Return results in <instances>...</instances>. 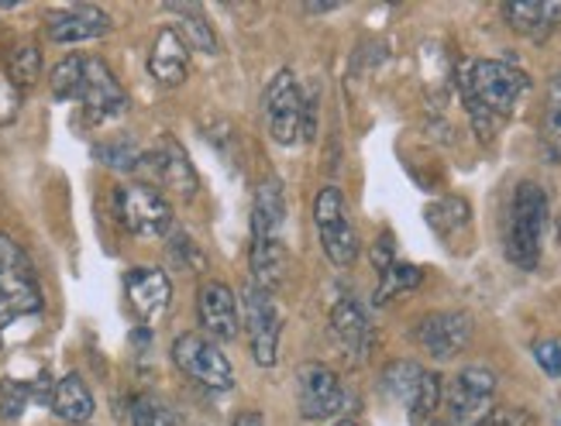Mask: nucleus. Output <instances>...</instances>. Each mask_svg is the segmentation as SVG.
<instances>
[{
    "label": "nucleus",
    "instance_id": "nucleus-1",
    "mask_svg": "<svg viewBox=\"0 0 561 426\" xmlns=\"http://www.w3.org/2000/svg\"><path fill=\"white\" fill-rule=\"evenodd\" d=\"M455 87L469 111L472 131L479 141H490L527 96L530 77L510 59H461L455 69Z\"/></svg>",
    "mask_w": 561,
    "mask_h": 426
},
{
    "label": "nucleus",
    "instance_id": "nucleus-2",
    "mask_svg": "<svg viewBox=\"0 0 561 426\" xmlns=\"http://www.w3.org/2000/svg\"><path fill=\"white\" fill-rule=\"evenodd\" d=\"M283 223H286V189L276 175L262 180L255 189V204H252V283L276 292L286 279V241H283Z\"/></svg>",
    "mask_w": 561,
    "mask_h": 426
},
{
    "label": "nucleus",
    "instance_id": "nucleus-3",
    "mask_svg": "<svg viewBox=\"0 0 561 426\" xmlns=\"http://www.w3.org/2000/svg\"><path fill=\"white\" fill-rule=\"evenodd\" d=\"M548 231V193L541 183L524 180L514 189L506 210V228H503V247L506 258L517 268H538L541 262V244Z\"/></svg>",
    "mask_w": 561,
    "mask_h": 426
},
{
    "label": "nucleus",
    "instance_id": "nucleus-4",
    "mask_svg": "<svg viewBox=\"0 0 561 426\" xmlns=\"http://www.w3.org/2000/svg\"><path fill=\"white\" fill-rule=\"evenodd\" d=\"M42 307H45V299H42V286L32 268V258L24 255V247L14 238L0 234V323L14 316L42 313Z\"/></svg>",
    "mask_w": 561,
    "mask_h": 426
},
{
    "label": "nucleus",
    "instance_id": "nucleus-5",
    "mask_svg": "<svg viewBox=\"0 0 561 426\" xmlns=\"http://www.w3.org/2000/svg\"><path fill=\"white\" fill-rule=\"evenodd\" d=\"M313 228L317 238H321V247L331 265L348 268L355 265L362 244H358V231L345 210V193L337 186H324L313 196Z\"/></svg>",
    "mask_w": 561,
    "mask_h": 426
},
{
    "label": "nucleus",
    "instance_id": "nucleus-6",
    "mask_svg": "<svg viewBox=\"0 0 561 426\" xmlns=\"http://www.w3.org/2000/svg\"><path fill=\"white\" fill-rule=\"evenodd\" d=\"M241 320L249 331V347L259 368H276L279 358V331L283 316L276 307V296L270 289H262L255 283H245L241 289Z\"/></svg>",
    "mask_w": 561,
    "mask_h": 426
},
{
    "label": "nucleus",
    "instance_id": "nucleus-7",
    "mask_svg": "<svg viewBox=\"0 0 561 426\" xmlns=\"http://www.w3.org/2000/svg\"><path fill=\"white\" fill-rule=\"evenodd\" d=\"M173 361L186 379L204 385L207 392H231L234 389V368H231L228 355L221 350V344H214L204 334L176 337L173 341Z\"/></svg>",
    "mask_w": 561,
    "mask_h": 426
},
{
    "label": "nucleus",
    "instance_id": "nucleus-8",
    "mask_svg": "<svg viewBox=\"0 0 561 426\" xmlns=\"http://www.w3.org/2000/svg\"><path fill=\"white\" fill-rule=\"evenodd\" d=\"M117 217L125 223V231L138 238H165L173 231V207L149 183H131L117 189Z\"/></svg>",
    "mask_w": 561,
    "mask_h": 426
},
{
    "label": "nucleus",
    "instance_id": "nucleus-9",
    "mask_svg": "<svg viewBox=\"0 0 561 426\" xmlns=\"http://www.w3.org/2000/svg\"><path fill=\"white\" fill-rule=\"evenodd\" d=\"M493 399H496V375L490 368L485 365L461 368L445 392L451 426H479L482 416L493 410Z\"/></svg>",
    "mask_w": 561,
    "mask_h": 426
},
{
    "label": "nucleus",
    "instance_id": "nucleus-10",
    "mask_svg": "<svg viewBox=\"0 0 561 426\" xmlns=\"http://www.w3.org/2000/svg\"><path fill=\"white\" fill-rule=\"evenodd\" d=\"M265 114H270V135L279 145L304 141V87L293 69H279L265 87Z\"/></svg>",
    "mask_w": 561,
    "mask_h": 426
},
{
    "label": "nucleus",
    "instance_id": "nucleus-11",
    "mask_svg": "<svg viewBox=\"0 0 561 426\" xmlns=\"http://www.w3.org/2000/svg\"><path fill=\"white\" fill-rule=\"evenodd\" d=\"M413 341H417L434 361H451L472 341V316L461 310H437L413 323Z\"/></svg>",
    "mask_w": 561,
    "mask_h": 426
},
{
    "label": "nucleus",
    "instance_id": "nucleus-12",
    "mask_svg": "<svg viewBox=\"0 0 561 426\" xmlns=\"http://www.w3.org/2000/svg\"><path fill=\"white\" fill-rule=\"evenodd\" d=\"M297 410L304 419H328L345 410V385L337 371L321 361H307L297 371Z\"/></svg>",
    "mask_w": 561,
    "mask_h": 426
},
{
    "label": "nucleus",
    "instance_id": "nucleus-13",
    "mask_svg": "<svg viewBox=\"0 0 561 426\" xmlns=\"http://www.w3.org/2000/svg\"><path fill=\"white\" fill-rule=\"evenodd\" d=\"M141 172H149L162 189H169L173 196H183V199L197 196V189H201L197 169H193L190 156L183 152V145L169 135H162L156 141L152 152H145Z\"/></svg>",
    "mask_w": 561,
    "mask_h": 426
},
{
    "label": "nucleus",
    "instance_id": "nucleus-14",
    "mask_svg": "<svg viewBox=\"0 0 561 426\" xmlns=\"http://www.w3.org/2000/svg\"><path fill=\"white\" fill-rule=\"evenodd\" d=\"M197 316H201V327L204 337H210L214 344L221 341H234L241 331V307H238V296L225 286V283H214L207 279L197 292Z\"/></svg>",
    "mask_w": 561,
    "mask_h": 426
},
{
    "label": "nucleus",
    "instance_id": "nucleus-15",
    "mask_svg": "<svg viewBox=\"0 0 561 426\" xmlns=\"http://www.w3.org/2000/svg\"><path fill=\"white\" fill-rule=\"evenodd\" d=\"M80 104L93 120H104V117H117L121 111L128 107V96L121 90L117 77L107 69V62L87 56L83 66V87H80Z\"/></svg>",
    "mask_w": 561,
    "mask_h": 426
},
{
    "label": "nucleus",
    "instance_id": "nucleus-16",
    "mask_svg": "<svg viewBox=\"0 0 561 426\" xmlns=\"http://www.w3.org/2000/svg\"><path fill=\"white\" fill-rule=\"evenodd\" d=\"M331 331H334L341 350H345L348 358H355V361L369 358L376 331H373V320H369V313H365V307L358 303V299H352V296L337 299L334 310H331Z\"/></svg>",
    "mask_w": 561,
    "mask_h": 426
},
{
    "label": "nucleus",
    "instance_id": "nucleus-17",
    "mask_svg": "<svg viewBox=\"0 0 561 426\" xmlns=\"http://www.w3.org/2000/svg\"><path fill=\"white\" fill-rule=\"evenodd\" d=\"M125 296L135 316L149 323L165 313L169 299H173V283L162 268H131L125 275Z\"/></svg>",
    "mask_w": 561,
    "mask_h": 426
},
{
    "label": "nucleus",
    "instance_id": "nucleus-18",
    "mask_svg": "<svg viewBox=\"0 0 561 426\" xmlns=\"http://www.w3.org/2000/svg\"><path fill=\"white\" fill-rule=\"evenodd\" d=\"M45 32L53 42H87V38H104L111 32V14L93 8V4H77L66 11H53L45 18Z\"/></svg>",
    "mask_w": 561,
    "mask_h": 426
},
{
    "label": "nucleus",
    "instance_id": "nucleus-19",
    "mask_svg": "<svg viewBox=\"0 0 561 426\" xmlns=\"http://www.w3.org/2000/svg\"><path fill=\"white\" fill-rule=\"evenodd\" d=\"M503 18L517 35L548 42L561 24V0H506Z\"/></svg>",
    "mask_w": 561,
    "mask_h": 426
},
{
    "label": "nucleus",
    "instance_id": "nucleus-20",
    "mask_svg": "<svg viewBox=\"0 0 561 426\" xmlns=\"http://www.w3.org/2000/svg\"><path fill=\"white\" fill-rule=\"evenodd\" d=\"M149 72L162 87H180L190 72V45L180 28H159L149 48Z\"/></svg>",
    "mask_w": 561,
    "mask_h": 426
},
{
    "label": "nucleus",
    "instance_id": "nucleus-21",
    "mask_svg": "<svg viewBox=\"0 0 561 426\" xmlns=\"http://www.w3.org/2000/svg\"><path fill=\"white\" fill-rule=\"evenodd\" d=\"M48 403H53V413L69 426H87L93 410H96L93 392L87 389V382L77 371L62 375V379L53 385V399H48Z\"/></svg>",
    "mask_w": 561,
    "mask_h": 426
},
{
    "label": "nucleus",
    "instance_id": "nucleus-22",
    "mask_svg": "<svg viewBox=\"0 0 561 426\" xmlns=\"http://www.w3.org/2000/svg\"><path fill=\"white\" fill-rule=\"evenodd\" d=\"M541 156L551 165H561V72H554L545 96L541 117Z\"/></svg>",
    "mask_w": 561,
    "mask_h": 426
},
{
    "label": "nucleus",
    "instance_id": "nucleus-23",
    "mask_svg": "<svg viewBox=\"0 0 561 426\" xmlns=\"http://www.w3.org/2000/svg\"><path fill=\"white\" fill-rule=\"evenodd\" d=\"M424 375H427V368L417 365V361H393L382 371V392L410 410L413 399H417V392H421Z\"/></svg>",
    "mask_w": 561,
    "mask_h": 426
},
{
    "label": "nucleus",
    "instance_id": "nucleus-24",
    "mask_svg": "<svg viewBox=\"0 0 561 426\" xmlns=\"http://www.w3.org/2000/svg\"><path fill=\"white\" fill-rule=\"evenodd\" d=\"M424 283V268L410 262H393L386 272H379V286L373 292V307H386L389 299H397L403 292H413Z\"/></svg>",
    "mask_w": 561,
    "mask_h": 426
},
{
    "label": "nucleus",
    "instance_id": "nucleus-25",
    "mask_svg": "<svg viewBox=\"0 0 561 426\" xmlns=\"http://www.w3.org/2000/svg\"><path fill=\"white\" fill-rule=\"evenodd\" d=\"M469 220H472V207L466 204L461 196H445V199H437V204L427 207V223H431V231L437 238H451L458 231H466L469 228Z\"/></svg>",
    "mask_w": 561,
    "mask_h": 426
},
{
    "label": "nucleus",
    "instance_id": "nucleus-26",
    "mask_svg": "<svg viewBox=\"0 0 561 426\" xmlns=\"http://www.w3.org/2000/svg\"><path fill=\"white\" fill-rule=\"evenodd\" d=\"M42 72V53L32 42H18L8 53V77L14 87H32Z\"/></svg>",
    "mask_w": 561,
    "mask_h": 426
},
{
    "label": "nucleus",
    "instance_id": "nucleus-27",
    "mask_svg": "<svg viewBox=\"0 0 561 426\" xmlns=\"http://www.w3.org/2000/svg\"><path fill=\"white\" fill-rule=\"evenodd\" d=\"M83 66H87V56L72 53V56H62L53 69V93L59 100H77L80 96V87H83Z\"/></svg>",
    "mask_w": 561,
    "mask_h": 426
},
{
    "label": "nucleus",
    "instance_id": "nucleus-28",
    "mask_svg": "<svg viewBox=\"0 0 561 426\" xmlns=\"http://www.w3.org/2000/svg\"><path fill=\"white\" fill-rule=\"evenodd\" d=\"M442 399H445V382H442V375H437V371H427V375H424V382H421L417 399H413V406L407 410V413H410V423H413V426H424V423L437 413V406H442Z\"/></svg>",
    "mask_w": 561,
    "mask_h": 426
},
{
    "label": "nucleus",
    "instance_id": "nucleus-29",
    "mask_svg": "<svg viewBox=\"0 0 561 426\" xmlns=\"http://www.w3.org/2000/svg\"><path fill=\"white\" fill-rule=\"evenodd\" d=\"M96 159H101L104 165L117 169V172H141V162H145V152L135 145V141H104V145H96Z\"/></svg>",
    "mask_w": 561,
    "mask_h": 426
},
{
    "label": "nucleus",
    "instance_id": "nucleus-30",
    "mask_svg": "<svg viewBox=\"0 0 561 426\" xmlns=\"http://www.w3.org/2000/svg\"><path fill=\"white\" fill-rule=\"evenodd\" d=\"M131 426H176V413L169 410L159 395L141 392L131 399Z\"/></svg>",
    "mask_w": 561,
    "mask_h": 426
},
{
    "label": "nucleus",
    "instance_id": "nucleus-31",
    "mask_svg": "<svg viewBox=\"0 0 561 426\" xmlns=\"http://www.w3.org/2000/svg\"><path fill=\"white\" fill-rule=\"evenodd\" d=\"M186 45H197L201 53H214V32L210 24L201 18V11H183V32Z\"/></svg>",
    "mask_w": 561,
    "mask_h": 426
},
{
    "label": "nucleus",
    "instance_id": "nucleus-32",
    "mask_svg": "<svg viewBox=\"0 0 561 426\" xmlns=\"http://www.w3.org/2000/svg\"><path fill=\"white\" fill-rule=\"evenodd\" d=\"M530 350H534V361L541 365L545 375H551V379H561V341L541 337V341L530 344Z\"/></svg>",
    "mask_w": 561,
    "mask_h": 426
},
{
    "label": "nucleus",
    "instance_id": "nucleus-33",
    "mask_svg": "<svg viewBox=\"0 0 561 426\" xmlns=\"http://www.w3.org/2000/svg\"><path fill=\"white\" fill-rule=\"evenodd\" d=\"M24 403H28V389L11 382V379L0 382V413H4L8 419H14L24 410Z\"/></svg>",
    "mask_w": 561,
    "mask_h": 426
},
{
    "label": "nucleus",
    "instance_id": "nucleus-34",
    "mask_svg": "<svg viewBox=\"0 0 561 426\" xmlns=\"http://www.w3.org/2000/svg\"><path fill=\"white\" fill-rule=\"evenodd\" d=\"M479 426H530V413L527 410H514V406H500L482 416Z\"/></svg>",
    "mask_w": 561,
    "mask_h": 426
},
{
    "label": "nucleus",
    "instance_id": "nucleus-35",
    "mask_svg": "<svg viewBox=\"0 0 561 426\" xmlns=\"http://www.w3.org/2000/svg\"><path fill=\"white\" fill-rule=\"evenodd\" d=\"M393 262H397V241H393V234H389V231H382L379 241H376V247H373V265L379 272H386Z\"/></svg>",
    "mask_w": 561,
    "mask_h": 426
},
{
    "label": "nucleus",
    "instance_id": "nucleus-36",
    "mask_svg": "<svg viewBox=\"0 0 561 426\" xmlns=\"http://www.w3.org/2000/svg\"><path fill=\"white\" fill-rule=\"evenodd\" d=\"M228 426H265V423H262V413H255V410H245V413H234Z\"/></svg>",
    "mask_w": 561,
    "mask_h": 426
},
{
    "label": "nucleus",
    "instance_id": "nucleus-37",
    "mask_svg": "<svg viewBox=\"0 0 561 426\" xmlns=\"http://www.w3.org/2000/svg\"><path fill=\"white\" fill-rule=\"evenodd\" d=\"M334 426H358V423H355V419H337Z\"/></svg>",
    "mask_w": 561,
    "mask_h": 426
}]
</instances>
